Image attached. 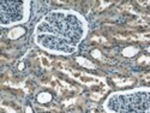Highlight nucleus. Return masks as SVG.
Returning a JSON list of instances; mask_svg holds the SVG:
<instances>
[{
    "label": "nucleus",
    "instance_id": "obj_1",
    "mask_svg": "<svg viewBox=\"0 0 150 113\" xmlns=\"http://www.w3.org/2000/svg\"><path fill=\"white\" fill-rule=\"evenodd\" d=\"M88 34V22L77 11L52 10L37 22L34 42L53 55H71Z\"/></svg>",
    "mask_w": 150,
    "mask_h": 113
},
{
    "label": "nucleus",
    "instance_id": "obj_2",
    "mask_svg": "<svg viewBox=\"0 0 150 113\" xmlns=\"http://www.w3.org/2000/svg\"><path fill=\"white\" fill-rule=\"evenodd\" d=\"M107 113H150V87L110 93L103 101Z\"/></svg>",
    "mask_w": 150,
    "mask_h": 113
},
{
    "label": "nucleus",
    "instance_id": "obj_3",
    "mask_svg": "<svg viewBox=\"0 0 150 113\" xmlns=\"http://www.w3.org/2000/svg\"><path fill=\"white\" fill-rule=\"evenodd\" d=\"M30 1H1L0 3V26L15 28L27 23L30 18Z\"/></svg>",
    "mask_w": 150,
    "mask_h": 113
},
{
    "label": "nucleus",
    "instance_id": "obj_4",
    "mask_svg": "<svg viewBox=\"0 0 150 113\" xmlns=\"http://www.w3.org/2000/svg\"><path fill=\"white\" fill-rule=\"evenodd\" d=\"M28 33V29L25 27H23V26H18V27H15V28H12L7 31V39L8 40H12V41H15V40H18L21 39V37L23 36H25V34Z\"/></svg>",
    "mask_w": 150,
    "mask_h": 113
},
{
    "label": "nucleus",
    "instance_id": "obj_5",
    "mask_svg": "<svg viewBox=\"0 0 150 113\" xmlns=\"http://www.w3.org/2000/svg\"><path fill=\"white\" fill-rule=\"evenodd\" d=\"M113 82L117 87L119 88H127V87H132L136 83V80L133 77H127V76H114Z\"/></svg>",
    "mask_w": 150,
    "mask_h": 113
},
{
    "label": "nucleus",
    "instance_id": "obj_6",
    "mask_svg": "<svg viewBox=\"0 0 150 113\" xmlns=\"http://www.w3.org/2000/svg\"><path fill=\"white\" fill-rule=\"evenodd\" d=\"M53 100H54L53 93L48 92V90L40 92L39 94L36 95V101H37V104H40V105H48V104H51Z\"/></svg>",
    "mask_w": 150,
    "mask_h": 113
},
{
    "label": "nucleus",
    "instance_id": "obj_7",
    "mask_svg": "<svg viewBox=\"0 0 150 113\" xmlns=\"http://www.w3.org/2000/svg\"><path fill=\"white\" fill-rule=\"evenodd\" d=\"M141 52V48L138 46H136V45H130V46H126V47H124L121 49V55L125 57V58H134L139 54Z\"/></svg>",
    "mask_w": 150,
    "mask_h": 113
},
{
    "label": "nucleus",
    "instance_id": "obj_8",
    "mask_svg": "<svg viewBox=\"0 0 150 113\" xmlns=\"http://www.w3.org/2000/svg\"><path fill=\"white\" fill-rule=\"evenodd\" d=\"M74 60H76V63L78 65H81L82 68H84L86 70H96V68H97L94 61L89 60L88 58H85V57H76Z\"/></svg>",
    "mask_w": 150,
    "mask_h": 113
},
{
    "label": "nucleus",
    "instance_id": "obj_9",
    "mask_svg": "<svg viewBox=\"0 0 150 113\" xmlns=\"http://www.w3.org/2000/svg\"><path fill=\"white\" fill-rule=\"evenodd\" d=\"M89 54H90V57H91L93 59H95V60H97V61H100V63L107 61V57L103 54V52H102L100 48H93Z\"/></svg>",
    "mask_w": 150,
    "mask_h": 113
},
{
    "label": "nucleus",
    "instance_id": "obj_10",
    "mask_svg": "<svg viewBox=\"0 0 150 113\" xmlns=\"http://www.w3.org/2000/svg\"><path fill=\"white\" fill-rule=\"evenodd\" d=\"M90 40L93 42H95L96 45H98V46H110V42L106 39L105 36H101V35H93L90 37Z\"/></svg>",
    "mask_w": 150,
    "mask_h": 113
},
{
    "label": "nucleus",
    "instance_id": "obj_11",
    "mask_svg": "<svg viewBox=\"0 0 150 113\" xmlns=\"http://www.w3.org/2000/svg\"><path fill=\"white\" fill-rule=\"evenodd\" d=\"M137 64L143 68H150V54H141L137 58Z\"/></svg>",
    "mask_w": 150,
    "mask_h": 113
},
{
    "label": "nucleus",
    "instance_id": "obj_12",
    "mask_svg": "<svg viewBox=\"0 0 150 113\" xmlns=\"http://www.w3.org/2000/svg\"><path fill=\"white\" fill-rule=\"evenodd\" d=\"M106 88H102V89H100V90H96V92H91L89 97L90 100H93V101H100L106 94Z\"/></svg>",
    "mask_w": 150,
    "mask_h": 113
},
{
    "label": "nucleus",
    "instance_id": "obj_13",
    "mask_svg": "<svg viewBox=\"0 0 150 113\" xmlns=\"http://www.w3.org/2000/svg\"><path fill=\"white\" fill-rule=\"evenodd\" d=\"M39 59H40V63L41 65L46 69H52V60L48 58V55L46 54H40L39 55Z\"/></svg>",
    "mask_w": 150,
    "mask_h": 113
},
{
    "label": "nucleus",
    "instance_id": "obj_14",
    "mask_svg": "<svg viewBox=\"0 0 150 113\" xmlns=\"http://www.w3.org/2000/svg\"><path fill=\"white\" fill-rule=\"evenodd\" d=\"M1 109L4 113H19L18 108L12 106L11 104H6V102H1Z\"/></svg>",
    "mask_w": 150,
    "mask_h": 113
},
{
    "label": "nucleus",
    "instance_id": "obj_15",
    "mask_svg": "<svg viewBox=\"0 0 150 113\" xmlns=\"http://www.w3.org/2000/svg\"><path fill=\"white\" fill-rule=\"evenodd\" d=\"M24 113H35V111L30 105H28V106H25V108H24Z\"/></svg>",
    "mask_w": 150,
    "mask_h": 113
},
{
    "label": "nucleus",
    "instance_id": "obj_16",
    "mask_svg": "<svg viewBox=\"0 0 150 113\" xmlns=\"http://www.w3.org/2000/svg\"><path fill=\"white\" fill-rule=\"evenodd\" d=\"M17 69H18V71H24V70H25V64H24L23 61L18 63V65H17Z\"/></svg>",
    "mask_w": 150,
    "mask_h": 113
},
{
    "label": "nucleus",
    "instance_id": "obj_17",
    "mask_svg": "<svg viewBox=\"0 0 150 113\" xmlns=\"http://www.w3.org/2000/svg\"><path fill=\"white\" fill-rule=\"evenodd\" d=\"M137 4H138V5H142L143 7H146V6L150 5V1H137Z\"/></svg>",
    "mask_w": 150,
    "mask_h": 113
},
{
    "label": "nucleus",
    "instance_id": "obj_18",
    "mask_svg": "<svg viewBox=\"0 0 150 113\" xmlns=\"http://www.w3.org/2000/svg\"><path fill=\"white\" fill-rule=\"evenodd\" d=\"M144 81L145 82H148V83H150V73H146V75H144Z\"/></svg>",
    "mask_w": 150,
    "mask_h": 113
},
{
    "label": "nucleus",
    "instance_id": "obj_19",
    "mask_svg": "<svg viewBox=\"0 0 150 113\" xmlns=\"http://www.w3.org/2000/svg\"><path fill=\"white\" fill-rule=\"evenodd\" d=\"M145 52H146L148 54H150V45H149L148 47H145Z\"/></svg>",
    "mask_w": 150,
    "mask_h": 113
},
{
    "label": "nucleus",
    "instance_id": "obj_20",
    "mask_svg": "<svg viewBox=\"0 0 150 113\" xmlns=\"http://www.w3.org/2000/svg\"><path fill=\"white\" fill-rule=\"evenodd\" d=\"M88 113H98V112H97V111H95V109H93V111H89Z\"/></svg>",
    "mask_w": 150,
    "mask_h": 113
}]
</instances>
